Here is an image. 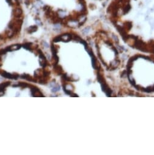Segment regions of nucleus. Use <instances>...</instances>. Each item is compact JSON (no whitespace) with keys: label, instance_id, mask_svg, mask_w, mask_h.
<instances>
[{"label":"nucleus","instance_id":"f257e3e1","mask_svg":"<svg viewBox=\"0 0 154 155\" xmlns=\"http://www.w3.org/2000/svg\"><path fill=\"white\" fill-rule=\"evenodd\" d=\"M105 13L129 45L154 51V0H109Z\"/></svg>","mask_w":154,"mask_h":155},{"label":"nucleus","instance_id":"f03ea898","mask_svg":"<svg viewBox=\"0 0 154 155\" xmlns=\"http://www.w3.org/2000/svg\"><path fill=\"white\" fill-rule=\"evenodd\" d=\"M26 12L32 15L38 25L43 21L55 29L61 27L74 29L84 25L90 10L89 0H23Z\"/></svg>","mask_w":154,"mask_h":155},{"label":"nucleus","instance_id":"7ed1b4c3","mask_svg":"<svg viewBox=\"0 0 154 155\" xmlns=\"http://www.w3.org/2000/svg\"><path fill=\"white\" fill-rule=\"evenodd\" d=\"M36 52H37L38 54H39V57H40V60H39V61H40V65H41V66H43V68H45L46 66H47V60H46V57H45L44 54H43L42 51L40 49H38L36 50Z\"/></svg>","mask_w":154,"mask_h":155},{"label":"nucleus","instance_id":"20e7f679","mask_svg":"<svg viewBox=\"0 0 154 155\" xmlns=\"http://www.w3.org/2000/svg\"><path fill=\"white\" fill-rule=\"evenodd\" d=\"M21 48L22 45H21V44H14V45H12L7 46L5 48V49H6V51L7 52H12L20 49Z\"/></svg>","mask_w":154,"mask_h":155},{"label":"nucleus","instance_id":"39448f33","mask_svg":"<svg viewBox=\"0 0 154 155\" xmlns=\"http://www.w3.org/2000/svg\"><path fill=\"white\" fill-rule=\"evenodd\" d=\"M1 75L3 76L4 77L6 78H10V79H17L19 77V75L17 74H12L8 73V72H6V71H1Z\"/></svg>","mask_w":154,"mask_h":155},{"label":"nucleus","instance_id":"423d86ee","mask_svg":"<svg viewBox=\"0 0 154 155\" xmlns=\"http://www.w3.org/2000/svg\"><path fill=\"white\" fill-rule=\"evenodd\" d=\"M31 92L32 93V96L34 97H44L43 94L40 92V91L37 88L32 87L31 88Z\"/></svg>","mask_w":154,"mask_h":155},{"label":"nucleus","instance_id":"0eeeda50","mask_svg":"<svg viewBox=\"0 0 154 155\" xmlns=\"http://www.w3.org/2000/svg\"><path fill=\"white\" fill-rule=\"evenodd\" d=\"M10 83L9 82H4V83L0 84V97L4 95V91L6 89V88L9 85H10Z\"/></svg>","mask_w":154,"mask_h":155},{"label":"nucleus","instance_id":"6e6552de","mask_svg":"<svg viewBox=\"0 0 154 155\" xmlns=\"http://www.w3.org/2000/svg\"><path fill=\"white\" fill-rule=\"evenodd\" d=\"M21 77L23 78H24V79H26L29 81H31V82H36V80L35 78H33L32 76H30V75L28 74H24L23 76H21Z\"/></svg>","mask_w":154,"mask_h":155},{"label":"nucleus","instance_id":"1a4fd4ad","mask_svg":"<svg viewBox=\"0 0 154 155\" xmlns=\"http://www.w3.org/2000/svg\"><path fill=\"white\" fill-rule=\"evenodd\" d=\"M54 70L57 73H58V74H61L63 73V69L60 66L58 65H56L54 66Z\"/></svg>","mask_w":154,"mask_h":155},{"label":"nucleus","instance_id":"9d476101","mask_svg":"<svg viewBox=\"0 0 154 155\" xmlns=\"http://www.w3.org/2000/svg\"><path fill=\"white\" fill-rule=\"evenodd\" d=\"M13 87H20L22 88H26V87H28V85L26 83H22V82H19L17 85H13Z\"/></svg>","mask_w":154,"mask_h":155},{"label":"nucleus","instance_id":"9b49d317","mask_svg":"<svg viewBox=\"0 0 154 155\" xmlns=\"http://www.w3.org/2000/svg\"><path fill=\"white\" fill-rule=\"evenodd\" d=\"M90 2H101L103 1H108L109 0H89Z\"/></svg>","mask_w":154,"mask_h":155}]
</instances>
